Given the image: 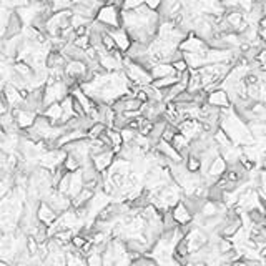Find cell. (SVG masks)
I'll return each mask as SVG.
<instances>
[{"mask_svg": "<svg viewBox=\"0 0 266 266\" xmlns=\"http://www.w3.org/2000/svg\"><path fill=\"white\" fill-rule=\"evenodd\" d=\"M87 242H88V240H87L84 235H80V233H78V235H75V236L72 238V246H73L75 250L82 251V250H84V246L87 245Z\"/></svg>", "mask_w": 266, "mask_h": 266, "instance_id": "cell-27", "label": "cell"}, {"mask_svg": "<svg viewBox=\"0 0 266 266\" xmlns=\"http://www.w3.org/2000/svg\"><path fill=\"white\" fill-rule=\"evenodd\" d=\"M109 34L112 35V39H113V42H115V45H117V48L120 50V52L122 54L128 52V48L131 47V43H133L128 32H126L123 27H120V29L109 30Z\"/></svg>", "mask_w": 266, "mask_h": 266, "instance_id": "cell-5", "label": "cell"}, {"mask_svg": "<svg viewBox=\"0 0 266 266\" xmlns=\"http://www.w3.org/2000/svg\"><path fill=\"white\" fill-rule=\"evenodd\" d=\"M105 131H107V125L97 122V123H93L90 126V130L87 131V138L88 140H98V138L102 137Z\"/></svg>", "mask_w": 266, "mask_h": 266, "instance_id": "cell-17", "label": "cell"}, {"mask_svg": "<svg viewBox=\"0 0 266 266\" xmlns=\"http://www.w3.org/2000/svg\"><path fill=\"white\" fill-rule=\"evenodd\" d=\"M87 266H105L103 263V255L92 251L90 255H87Z\"/></svg>", "mask_w": 266, "mask_h": 266, "instance_id": "cell-24", "label": "cell"}, {"mask_svg": "<svg viewBox=\"0 0 266 266\" xmlns=\"http://www.w3.org/2000/svg\"><path fill=\"white\" fill-rule=\"evenodd\" d=\"M107 137L110 138L112 148H115V147H123V138H122V133H120V130L107 128Z\"/></svg>", "mask_w": 266, "mask_h": 266, "instance_id": "cell-19", "label": "cell"}, {"mask_svg": "<svg viewBox=\"0 0 266 266\" xmlns=\"http://www.w3.org/2000/svg\"><path fill=\"white\" fill-rule=\"evenodd\" d=\"M162 4H163V0H147V2H145V7H148L153 12H160Z\"/></svg>", "mask_w": 266, "mask_h": 266, "instance_id": "cell-28", "label": "cell"}, {"mask_svg": "<svg viewBox=\"0 0 266 266\" xmlns=\"http://www.w3.org/2000/svg\"><path fill=\"white\" fill-rule=\"evenodd\" d=\"M29 4H30V0H0V5L10 12H15L18 9L27 7Z\"/></svg>", "mask_w": 266, "mask_h": 266, "instance_id": "cell-16", "label": "cell"}, {"mask_svg": "<svg viewBox=\"0 0 266 266\" xmlns=\"http://www.w3.org/2000/svg\"><path fill=\"white\" fill-rule=\"evenodd\" d=\"M135 98H137V100H140L142 103H148V102H150V98H148V93L145 92V88H140V90L137 92Z\"/></svg>", "mask_w": 266, "mask_h": 266, "instance_id": "cell-29", "label": "cell"}, {"mask_svg": "<svg viewBox=\"0 0 266 266\" xmlns=\"http://www.w3.org/2000/svg\"><path fill=\"white\" fill-rule=\"evenodd\" d=\"M180 82V75L175 73V75H170V77H165V78H160V80H153V85L158 90H168V88H172L173 85H176Z\"/></svg>", "mask_w": 266, "mask_h": 266, "instance_id": "cell-14", "label": "cell"}, {"mask_svg": "<svg viewBox=\"0 0 266 266\" xmlns=\"http://www.w3.org/2000/svg\"><path fill=\"white\" fill-rule=\"evenodd\" d=\"M70 180H72V173H65L62 176L60 183L57 185V190H59L60 193L68 196V193H70Z\"/></svg>", "mask_w": 266, "mask_h": 266, "instance_id": "cell-22", "label": "cell"}, {"mask_svg": "<svg viewBox=\"0 0 266 266\" xmlns=\"http://www.w3.org/2000/svg\"><path fill=\"white\" fill-rule=\"evenodd\" d=\"M42 115L48 118L50 122H52L54 125H60L62 122V117H63V110H62V105L60 103H52L43 109Z\"/></svg>", "mask_w": 266, "mask_h": 266, "instance_id": "cell-12", "label": "cell"}, {"mask_svg": "<svg viewBox=\"0 0 266 266\" xmlns=\"http://www.w3.org/2000/svg\"><path fill=\"white\" fill-rule=\"evenodd\" d=\"M172 67L175 68V72L176 73H185V72H188L190 70V67H188V63H187V60H185V57H183V59H180V60H175L173 63H172Z\"/></svg>", "mask_w": 266, "mask_h": 266, "instance_id": "cell-26", "label": "cell"}, {"mask_svg": "<svg viewBox=\"0 0 266 266\" xmlns=\"http://www.w3.org/2000/svg\"><path fill=\"white\" fill-rule=\"evenodd\" d=\"M172 215H173V218L178 226L190 225V223H193V220H195V215L190 211V208L185 205V201L183 200H180L178 203L172 208Z\"/></svg>", "mask_w": 266, "mask_h": 266, "instance_id": "cell-7", "label": "cell"}, {"mask_svg": "<svg viewBox=\"0 0 266 266\" xmlns=\"http://www.w3.org/2000/svg\"><path fill=\"white\" fill-rule=\"evenodd\" d=\"M12 112H14L15 122L18 125V128H20V131H27L29 128H32L37 117H39L35 112H30V110H25V109H15Z\"/></svg>", "mask_w": 266, "mask_h": 266, "instance_id": "cell-6", "label": "cell"}, {"mask_svg": "<svg viewBox=\"0 0 266 266\" xmlns=\"http://www.w3.org/2000/svg\"><path fill=\"white\" fill-rule=\"evenodd\" d=\"M0 266H10V263H7V261H4V259H0Z\"/></svg>", "mask_w": 266, "mask_h": 266, "instance_id": "cell-33", "label": "cell"}, {"mask_svg": "<svg viewBox=\"0 0 266 266\" xmlns=\"http://www.w3.org/2000/svg\"><path fill=\"white\" fill-rule=\"evenodd\" d=\"M151 130H153V122L148 118H145L143 115L140 117V130H138V135L142 137H150Z\"/></svg>", "mask_w": 266, "mask_h": 266, "instance_id": "cell-21", "label": "cell"}, {"mask_svg": "<svg viewBox=\"0 0 266 266\" xmlns=\"http://www.w3.org/2000/svg\"><path fill=\"white\" fill-rule=\"evenodd\" d=\"M217 246H218L220 255H225V253H228V251H231V250H235V248H236L235 243H233V240H230V238H223V236H221V238L218 240Z\"/></svg>", "mask_w": 266, "mask_h": 266, "instance_id": "cell-20", "label": "cell"}, {"mask_svg": "<svg viewBox=\"0 0 266 266\" xmlns=\"http://www.w3.org/2000/svg\"><path fill=\"white\" fill-rule=\"evenodd\" d=\"M258 34H259V39H261V40L266 43V29H259Z\"/></svg>", "mask_w": 266, "mask_h": 266, "instance_id": "cell-31", "label": "cell"}, {"mask_svg": "<svg viewBox=\"0 0 266 266\" xmlns=\"http://www.w3.org/2000/svg\"><path fill=\"white\" fill-rule=\"evenodd\" d=\"M57 218H59V215L50 208V205L45 203V201H40L39 208H37V220H39L42 225L52 226L57 221Z\"/></svg>", "mask_w": 266, "mask_h": 266, "instance_id": "cell-10", "label": "cell"}, {"mask_svg": "<svg viewBox=\"0 0 266 266\" xmlns=\"http://www.w3.org/2000/svg\"><path fill=\"white\" fill-rule=\"evenodd\" d=\"M0 235H2V230H0Z\"/></svg>", "mask_w": 266, "mask_h": 266, "instance_id": "cell-34", "label": "cell"}, {"mask_svg": "<svg viewBox=\"0 0 266 266\" xmlns=\"http://www.w3.org/2000/svg\"><path fill=\"white\" fill-rule=\"evenodd\" d=\"M43 201L48 203L50 208H52V210L59 215V217L62 213H65V211H68L72 208V198H70V196L60 193L57 188H54L52 192L45 196V200H43Z\"/></svg>", "mask_w": 266, "mask_h": 266, "instance_id": "cell-2", "label": "cell"}, {"mask_svg": "<svg viewBox=\"0 0 266 266\" xmlns=\"http://www.w3.org/2000/svg\"><path fill=\"white\" fill-rule=\"evenodd\" d=\"M175 68L172 67V63H165V62H160L153 65V68L150 70V75L153 80H160V78H165V77H170V75H175Z\"/></svg>", "mask_w": 266, "mask_h": 266, "instance_id": "cell-11", "label": "cell"}, {"mask_svg": "<svg viewBox=\"0 0 266 266\" xmlns=\"http://www.w3.org/2000/svg\"><path fill=\"white\" fill-rule=\"evenodd\" d=\"M226 170H228V162H226L221 155H218V156L211 162L210 168H208V172H206L205 176H208V178H211V180H215V181H218V180L221 178V176H223V175L226 173Z\"/></svg>", "mask_w": 266, "mask_h": 266, "instance_id": "cell-9", "label": "cell"}, {"mask_svg": "<svg viewBox=\"0 0 266 266\" xmlns=\"http://www.w3.org/2000/svg\"><path fill=\"white\" fill-rule=\"evenodd\" d=\"M208 105H211L215 109H220V110H226V109H231V100L228 97L226 90L218 88V90H215L208 95Z\"/></svg>", "mask_w": 266, "mask_h": 266, "instance_id": "cell-8", "label": "cell"}, {"mask_svg": "<svg viewBox=\"0 0 266 266\" xmlns=\"http://www.w3.org/2000/svg\"><path fill=\"white\" fill-rule=\"evenodd\" d=\"M9 112V107H7V102H5L4 95L0 93V115H4V113Z\"/></svg>", "mask_w": 266, "mask_h": 266, "instance_id": "cell-30", "label": "cell"}, {"mask_svg": "<svg viewBox=\"0 0 266 266\" xmlns=\"http://www.w3.org/2000/svg\"><path fill=\"white\" fill-rule=\"evenodd\" d=\"M95 20H97L98 23H102L103 27H107L109 30L123 27L122 10L117 9L115 5H103V7L97 12V17H95Z\"/></svg>", "mask_w": 266, "mask_h": 266, "instance_id": "cell-1", "label": "cell"}, {"mask_svg": "<svg viewBox=\"0 0 266 266\" xmlns=\"http://www.w3.org/2000/svg\"><path fill=\"white\" fill-rule=\"evenodd\" d=\"M258 27H259V29H266V17H263L261 20H259Z\"/></svg>", "mask_w": 266, "mask_h": 266, "instance_id": "cell-32", "label": "cell"}, {"mask_svg": "<svg viewBox=\"0 0 266 266\" xmlns=\"http://www.w3.org/2000/svg\"><path fill=\"white\" fill-rule=\"evenodd\" d=\"M115 160H117V155L113 153L110 148L102 151V153L92 156V163H93V167H95V170H97L98 173L109 172V170L112 168V165L115 163Z\"/></svg>", "mask_w": 266, "mask_h": 266, "instance_id": "cell-4", "label": "cell"}, {"mask_svg": "<svg viewBox=\"0 0 266 266\" xmlns=\"http://www.w3.org/2000/svg\"><path fill=\"white\" fill-rule=\"evenodd\" d=\"M93 196H95V192H92V190H88V188H84L77 196H75V198H72V208L73 210H77V208H80V206L88 205Z\"/></svg>", "mask_w": 266, "mask_h": 266, "instance_id": "cell-13", "label": "cell"}, {"mask_svg": "<svg viewBox=\"0 0 266 266\" xmlns=\"http://www.w3.org/2000/svg\"><path fill=\"white\" fill-rule=\"evenodd\" d=\"M63 170H65L67 173H75V172H78V170H82V165L75 156L67 155L65 162H63Z\"/></svg>", "mask_w": 266, "mask_h": 266, "instance_id": "cell-18", "label": "cell"}, {"mask_svg": "<svg viewBox=\"0 0 266 266\" xmlns=\"http://www.w3.org/2000/svg\"><path fill=\"white\" fill-rule=\"evenodd\" d=\"M102 47H103L109 54H112L113 50H117V45H115V42H113L112 35L109 34V30L103 32V34H102Z\"/></svg>", "mask_w": 266, "mask_h": 266, "instance_id": "cell-23", "label": "cell"}, {"mask_svg": "<svg viewBox=\"0 0 266 266\" xmlns=\"http://www.w3.org/2000/svg\"><path fill=\"white\" fill-rule=\"evenodd\" d=\"M178 131L181 135H185L190 142L192 140H196L203 131V125H201L200 120H195V118H187L183 120V122L178 125Z\"/></svg>", "mask_w": 266, "mask_h": 266, "instance_id": "cell-3", "label": "cell"}, {"mask_svg": "<svg viewBox=\"0 0 266 266\" xmlns=\"http://www.w3.org/2000/svg\"><path fill=\"white\" fill-rule=\"evenodd\" d=\"M73 45L78 47L80 50H87L92 47V42H90V35H84V37H77L73 40Z\"/></svg>", "mask_w": 266, "mask_h": 266, "instance_id": "cell-25", "label": "cell"}, {"mask_svg": "<svg viewBox=\"0 0 266 266\" xmlns=\"http://www.w3.org/2000/svg\"><path fill=\"white\" fill-rule=\"evenodd\" d=\"M183 165H185V168L188 170L190 173H201V158L196 156V155H190L185 162H183Z\"/></svg>", "mask_w": 266, "mask_h": 266, "instance_id": "cell-15", "label": "cell"}]
</instances>
